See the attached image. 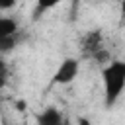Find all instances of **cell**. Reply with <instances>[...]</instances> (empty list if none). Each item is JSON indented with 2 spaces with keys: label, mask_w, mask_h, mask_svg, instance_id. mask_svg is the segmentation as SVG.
Instances as JSON below:
<instances>
[{
  "label": "cell",
  "mask_w": 125,
  "mask_h": 125,
  "mask_svg": "<svg viewBox=\"0 0 125 125\" xmlns=\"http://www.w3.org/2000/svg\"><path fill=\"white\" fill-rule=\"evenodd\" d=\"M80 2H82V0H70V14H72V16L76 14V8L80 6Z\"/></svg>",
  "instance_id": "cell-9"
},
{
  "label": "cell",
  "mask_w": 125,
  "mask_h": 125,
  "mask_svg": "<svg viewBox=\"0 0 125 125\" xmlns=\"http://www.w3.org/2000/svg\"><path fill=\"white\" fill-rule=\"evenodd\" d=\"M18 2H20V0H0V10H2V12H10L12 8H16Z\"/></svg>",
  "instance_id": "cell-8"
},
{
  "label": "cell",
  "mask_w": 125,
  "mask_h": 125,
  "mask_svg": "<svg viewBox=\"0 0 125 125\" xmlns=\"http://www.w3.org/2000/svg\"><path fill=\"white\" fill-rule=\"evenodd\" d=\"M62 125H72V123H70L68 119H64V123H62Z\"/></svg>",
  "instance_id": "cell-11"
},
{
  "label": "cell",
  "mask_w": 125,
  "mask_h": 125,
  "mask_svg": "<svg viewBox=\"0 0 125 125\" xmlns=\"http://www.w3.org/2000/svg\"><path fill=\"white\" fill-rule=\"evenodd\" d=\"M21 39H23V33L21 31H18L16 35H10V37H2L0 39V53L2 55H8L10 51H14L21 43Z\"/></svg>",
  "instance_id": "cell-7"
},
{
  "label": "cell",
  "mask_w": 125,
  "mask_h": 125,
  "mask_svg": "<svg viewBox=\"0 0 125 125\" xmlns=\"http://www.w3.org/2000/svg\"><path fill=\"white\" fill-rule=\"evenodd\" d=\"M102 84H104V104L105 107H113L123 90H125V61H111L102 66Z\"/></svg>",
  "instance_id": "cell-1"
},
{
  "label": "cell",
  "mask_w": 125,
  "mask_h": 125,
  "mask_svg": "<svg viewBox=\"0 0 125 125\" xmlns=\"http://www.w3.org/2000/svg\"><path fill=\"white\" fill-rule=\"evenodd\" d=\"M18 31H21V29H20V23L16 21V18H10V16H2L0 18V39L16 35Z\"/></svg>",
  "instance_id": "cell-5"
},
{
  "label": "cell",
  "mask_w": 125,
  "mask_h": 125,
  "mask_svg": "<svg viewBox=\"0 0 125 125\" xmlns=\"http://www.w3.org/2000/svg\"><path fill=\"white\" fill-rule=\"evenodd\" d=\"M66 117H62L61 109L55 105H47L43 107L37 115H35V125H62Z\"/></svg>",
  "instance_id": "cell-3"
},
{
  "label": "cell",
  "mask_w": 125,
  "mask_h": 125,
  "mask_svg": "<svg viewBox=\"0 0 125 125\" xmlns=\"http://www.w3.org/2000/svg\"><path fill=\"white\" fill-rule=\"evenodd\" d=\"M102 49H104V43H102L100 29H94V31H90V33L84 35V39H82V51H84L86 57H92L94 59V55L98 51H102Z\"/></svg>",
  "instance_id": "cell-4"
},
{
  "label": "cell",
  "mask_w": 125,
  "mask_h": 125,
  "mask_svg": "<svg viewBox=\"0 0 125 125\" xmlns=\"http://www.w3.org/2000/svg\"><path fill=\"white\" fill-rule=\"evenodd\" d=\"M121 16L125 18V0H121Z\"/></svg>",
  "instance_id": "cell-10"
},
{
  "label": "cell",
  "mask_w": 125,
  "mask_h": 125,
  "mask_svg": "<svg viewBox=\"0 0 125 125\" xmlns=\"http://www.w3.org/2000/svg\"><path fill=\"white\" fill-rule=\"evenodd\" d=\"M62 0H35V8H33V20H41L49 10H53L55 6H59Z\"/></svg>",
  "instance_id": "cell-6"
},
{
  "label": "cell",
  "mask_w": 125,
  "mask_h": 125,
  "mask_svg": "<svg viewBox=\"0 0 125 125\" xmlns=\"http://www.w3.org/2000/svg\"><path fill=\"white\" fill-rule=\"evenodd\" d=\"M78 72H80V61L76 57H66L57 66V70H55V74L51 78V84L66 86V84L74 82V78L78 76Z\"/></svg>",
  "instance_id": "cell-2"
}]
</instances>
